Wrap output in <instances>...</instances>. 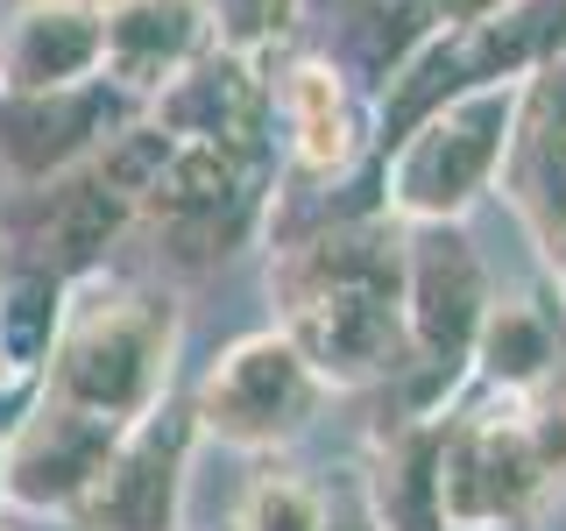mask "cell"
Returning <instances> with one entry per match:
<instances>
[{"instance_id":"cell-9","label":"cell","mask_w":566,"mask_h":531,"mask_svg":"<svg viewBox=\"0 0 566 531\" xmlns=\"http://www.w3.org/2000/svg\"><path fill=\"white\" fill-rule=\"evenodd\" d=\"M128 106L135 100L106 79L71 93H0V170L14 185H57L128 128Z\"/></svg>"},{"instance_id":"cell-2","label":"cell","mask_w":566,"mask_h":531,"mask_svg":"<svg viewBox=\"0 0 566 531\" xmlns=\"http://www.w3.org/2000/svg\"><path fill=\"white\" fill-rule=\"evenodd\" d=\"M177 376V305L142 283H106L64 305V326L43 354V397L99 425H135L170 397Z\"/></svg>"},{"instance_id":"cell-14","label":"cell","mask_w":566,"mask_h":531,"mask_svg":"<svg viewBox=\"0 0 566 531\" xmlns=\"http://www.w3.org/2000/svg\"><path fill=\"white\" fill-rule=\"evenodd\" d=\"M106 447H114V425L64 412V404L43 397L22 418V433L0 447V496L22 510H78V496L99 475Z\"/></svg>"},{"instance_id":"cell-25","label":"cell","mask_w":566,"mask_h":531,"mask_svg":"<svg viewBox=\"0 0 566 531\" xmlns=\"http://www.w3.org/2000/svg\"><path fill=\"white\" fill-rule=\"evenodd\" d=\"M0 376H14V368H8V354H0Z\"/></svg>"},{"instance_id":"cell-19","label":"cell","mask_w":566,"mask_h":531,"mask_svg":"<svg viewBox=\"0 0 566 531\" xmlns=\"http://www.w3.org/2000/svg\"><path fill=\"white\" fill-rule=\"evenodd\" d=\"M361 503L382 531H447L439 524V418H397L368 454Z\"/></svg>"},{"instance_id":"cell-5","label":"cell","mask_w":566,"mask_h":531,"mask_svg":"<svg viewBox=\"0 0 566 531\" xmlns=\"http://www.w3.org/2000/svg\"><path fill=\"white\" fill-rule=\"evenodd\" d=\"M489 262L474 248L468 220L460 227H403V333H411V412L403 418H439L468 383L474 333L489 319Z\"/></svg>"},{"instance_id":"cell-15","label":"cell","mask_w":566,"mask_h":531,"mask_svg":"<svg viewBox=\"0 0 566 531\" xmlns=\"http://www.w3.org/2000/svg\"><path fill=\"white\" fill-rule=\"evenodd\" d=\"M106 58L99 0H22L0 29V93H71Z\"/></svg>"},{"instance_id":"cell-11","label":"cell","mask_w":566,"mask_h":531,"mask_svg":"<svg viewBox=\"0 0 566 531\" xmlns=\"http://www.w3.org/2000/svg\"><path fill=\"white\" fill-rule=\"evenodd\" d=\"M149 121L170 142H220V149L276 156V106H270V71L262 58L212 43L191 71H177L149 100Z\"/></svg>"},{"instance_id":"cell-10","label":"cell","mask_w":566,"mask_h":531,"mask_svg":"<svg viewBox=\"0 0 566 531\" xmlns=\"http://www.w3.org/2000/svg\"><path fill=\"white\" fill-rule=\"evenodd\" d=\"M495 191L517 212L538 256L566 241V43L517 79V114H510V149Z\"/></svg>"},{"instance_id":"cell-21","label":"cell","mask_w":566,"mask_h":531,"mask_svg":"<svg viewBox=\"0 0 566 531\" xmlns=\"http://www.w3.org/2000/svg\"><path fill=\"white\" fill-rule=\"evenodd\" d=\"M326 524V489L291 468H262L234 503V531H318Z\"/></svg>"},{"instance_id":"cell-18","label":"cell","mask_w":566,"mask_h":531,"mask_svg":"<svg viewBox=\"0 0 566 531\" xmlns=\"http://www.w3.org/2000/svg\"><path fill=\"white\" fill-rule=\"evenodd\" d=\"M566 341H559V312L545 298H489V319L474 333L468 354V383L495 389V397H531V389L559 383Z\"/></svg>"},{"instance_id":"cell-23","label":"cell","mask_w":566,"mask_h":531,"mask_svg":"<svg viewBox=\"0 0 566 531\" xmlns=\"http://www.w3.org/2000/svg\"><path fill=\"white\" fill-rule=\"evenodd\" d=\"M318 531H382V524H376V510L361 503V489H354V496H326V524Z\"/></svg>"},{"instance_id":"cell-4","label":"cell","mask_w":566,"mask_h":531,"mask_svg":"<svg viewBox=\"0 0 566 531\" xmlns=\"http://www.w3.org/2000/svg\"><path fill=\"white\" fill-rule=\"evenodd\" d=\"M559 496L531 439L524 397H453L439 412V524L447 531H531L545 503Z\"/></svg>"},{"instance_id":"cell-3","label":"cell","mask_w":566,"mask_h":531,"mask_svg":"<svg viewBox=\"0 0 566 531\" xmlns=\"http://www.w3.org/2000/svg\"><path fill=\"white\" fill-rule=\"evenodd\" d=\"M510 114H517V85H468V93L439 100L418 128H403L382 149L376 206L397 227L474 220V206L495 199V177H503Z\"/></svg>"},{"instance_id":"cell-12","label":"cell","mask_w":566,"mask_h":531,"mask_svg":"<svg viewBox=\"0 0 566 531\" xmlns=\"http://www.w3.org/2000/svg\"><path fill=\"white\" fill-rule=\"evenodd\" d=\"M270 106H276V135H283V164H291L305 185H333V177H347L361 164L368 135H376V121H368V100L354 93V79L333 58H291L270 79Z\"/></svg>"},{"instance_id":"cell-16","label":"cell","mask_w":566,"mask_h":531,"mask_svg":"<svg viewBox=\"0 0 566 531\" xmlns=\"http://www.w3.org/2000/svg\"><path fill=\"white\" fill-rule=\"evenodd\" d=\"M135 220V199L114 185L99 164H78L71 177L43 191V206H35V235H29V262L50 277H93L99 256L128 235Z\"/></svg>"},{"instance_id":"cell-6","label":"cell","mask_w":566,"mask_h":531,"mask_svg":"<svg viewBox=\"0 0 566 531\" xmlns=\"http://www.w3.org/2000/svg\"><path fill=\"white\" fill-rule=\"evenodd\" d=\"M326 412V383L305 368L283 333H248L227 354H212V368L199 376V397H191V418H199V439H220L234 454H283L318 425Z\"/></svg>"},{"instance_id":"cell-13","label":"cell","mask_w":566,"mask_h":531,"mask_svg":"<svg viewBox=\"0 0 566 531\" xmlns=\"http://www.w3.org/2000/svg\"><path fill=\"white\" fill-rule=\"evenodd\" d=\"M99 79L120 85L128 100H156L177 71H191L220 43L206 0H99Z\"/></svg>"},{"instance_id":"cell-22","label":"cell","mask_w":566,"mask_h":531,"mask_svg":"<svg viewBox=\"0 0 566 531\" xmlns=\"http://www.w3.org/2000/svg\"><path fill=\"white\" fill-rule=\"evenodd\" d=\"M212 8V29H220L227 50L241 58H270V50L305 22V0H206Z\"/></svg>"},{"instance_id":"cell-20","label":"cell","mask_w":566,"mask_h":531,"mask_svg":"<svg viewBox=\"0 0 566 531\" xmlns=\"http://www.w3.org/2000/svg\"><path fill=\"white\" fill-rule=\"evenodd\" d=\"M64 305H71L64 277L35 270V262L8 277V291H0V354H8V368H43V354L64 326Z\"/></svg>"},{"instance_id":"cell-8","label":"cell","mask_w":566,"mask_h":531,"mask_svg":"<svg viewBox=\"0 0 566 531\" xmlns=\"http://www.w3.org/2000/svg\"><path fill=\"white\" fill-rule=\"evenodd\" d=\"M191 447H199V418H191V404L170 397L135 425H120L99 475L71 510L78 531H177L191 489Z\"/></svg>"},{"instance_id":"cell-24","label":"cell","mask_w":566,"mask_h":531,"mask_svg":"<svg viewBox=\"0 0 566 531\" xmlns=\"http://www.w3.org/2000/svg\"><path fill=\"white\" fill-rule=\"evenodd\" d=\"M432 8H439V22H447V29H468V22H482V14H495L503 0H432Z\"/></svg>"},{"instance_id":"cell-1","label":"cell","mask_w":566,"mask_h":531,"mask_svg":"<svg viewBox=\"0 0 566 531\" xmlns=\"http://www.w3.org/2000/svg\"><path fill=\"white\" fill-rule=\"evenodd\" d=\"M270 298L276 333L326 389L403 383V227L382 206L312 212L305 227H291L270 256Z\"/></svg>"},{"instance_id":"cell-7","label":"cell","mask_w":566,"mask_h":531,"mask_svg":"<svg viewBox=\"0 0 566 531\" xmlns=\"http://www.w3.org/2000/svg\"><path fill=\"white\" fill-rule=\"evenodd\" d=\"M270 185H276V156L220 149V142H170L135 220H149L185 262H220L262 227Z\"/></svg>"},{"instance_id":"cell-17","label":"cell","mask_w":566,"mask_h":531,"mask_svg":"<svg viewBox=\"0 0 566 531\" xmlns=\"http://www.w3.org/2000/svg\"><path fill=\"white\" fill-rule=\"evenodd\" d=\"M439 29L447 22H439L432 0H333L326 50H318V58H333L354 79V93L376 100Z\"/></svg>"}]
</instances>
